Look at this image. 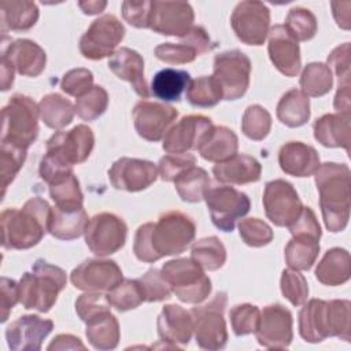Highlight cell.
Instances as JSON below:
<instances>
[{"label": "cell", "mask_w": 351, "mask_h": 351, "mask_svg": "<svg viewBox=\"0 0 351 351\" xmlns=\"http://www.w3.org/2000/svg\"><path fill=\"white\" fill-rule=\"evenodd\" d=\"M196 225L193 219L181 211H167L158 222H147L138 226L133 252L141 262L152 263L167 255L184 252L193 241Z\"/></svg>", "instance_id": "1"}, {"label": "cell", "mask_w": 351, "mask_h": 351, "mask_svg": "<svg viewBox=\"0 0 351 351\" xmlns=\"http://www.w3.org/2000/svg\"><path fill=\"white\" fill-rule=\"evenodd\" d=\"M95 145V136L86 125H77L69 132H56L47 141V151L38 167L40 177L52 184L73 173V166L88 159Z\"/></svg>", "instance_id": "2"}, {"label": "cell", "mask_w": 351, "mask_h": 351, "mask_svg": "<svg viewBox=\"0 0 351 351\" xmlns=\"http://www.w3.org/2000/svg\"><path fill=\"white\" fill-rule=\"evenodd\" d=\"M315 185L319 193V206L328 230L336 233L346 229L350 219V169L344 163L326 162L319 165Z\"/></svg>", "instance_id": "3"}, {"label": "cell", "mask_w": 351, "mask_h": 351, "mask_svg": "<svg viewBox=\"0 0 351 351\" xmlns=\"http://www.w3.org/2000/svg\"><path fill=\"white\" fill-rule=\"evenodd\" d=\"M51 206L41 197L29 199L22 208L1 213V245L5 250H27L37 245L48 232Z\"/></svg>", "instance_id": "4"}, {"label": "cell", "mask_w": 351, "mask_h": 351, "mask_svg": "<svg viewBox=\"0 0 351 351\" xmlns=\"http://www.w3.org/2000/svg\"><path fill=\"white\" fill-rule=\"evenodd\" d=\"M350 300L311 299L299 311V333L308 343L326 337L350 341Z\"/></svg>", "instance_id": "5"}, {"label": "cell", "mask_w": 351, "mask_h": 351, "mask_svg": "<svg viewBox=\"0 0 351 351\" xmlns=\"http://www.w3.org/2000/svg\"><path fill=\"white\" fill-rule=\"evenodd\" d=\"M66 273L59 266L37 259L19 280V302L25 308L48 313L66 287Z\"/></svg>", "instance_id": "6"}, {"label": "cell", "mask_w": 351, "mask_h": 351, "mask_svg": "<svg viewBox=\"0 0 351 351\" xmlns=\"http://www.w3.org/2000/svg\"><path fill=\"white\" fill-rule=\"evenodd\" d=\"M38 106L25 95H14L3 107L1 143L27 149L38 136Z\"/></svg>", "instance_id": "7"}, {"label": "cell", "mask_w": 351, "mask_h": 351, "mask_svg": "<svg viewBox=\"0 0 351 351\" xmlns=\"http://www.w3.org/2000/svg\"><path fill=\"white\" fill-rule=\"evenodd\" d=\"M171 292L184 303H202L211 292V280L192 258L166 262L160 270Z\"/></svg>", "instance_id": "8"}, {"label": "cell", "mask_w": 351, "mask_h": 351, "mask_svg": "<svg viewBox=\"0 0 351 351\" xmlns=\"http://www.w3.org/2000/svg\"><path fill=\"white\" fill-rule=\"evenodd\" d=\"M228 303L225 292H218L208 303L191 310L196 344L203 350H222L228 341L223 311Z\"/></svg>", "instance_id": "9"}, {"label": "cell", "mask_w": 351, "mask_h": 351, "mask_svg": "<svg viewBox=\"0 0 351 351\" xmlns=\"http://www.w3.org/2000/svg\"><path fill=\"white\" fill-rule=\"evenodd\" d=\"M204 200L213 223L222 232H232L236 221L243 218L251 208L250 197L233 186L208 188Z\"/></svg>", "instance_id": "10"}, {"label": "cell", "mask_w": 351, "mask_h": 351, "mask_svg": "<svg viewBox=\"0 0 351 351\" xmlns=\"http://www.w3.org/2000/svg\"><path fill=\"white\" fill-rule=\"evenodd\" d=\"M251 62L239 49L225 51L214 58V78L218 81L223 99L236 100L244 96L250 85Z\"/></svg>", "instance_id": "11"}, {"label": "cell", "mask_w": 351, "mask_h": 351, "mask_svg": "<svg viewBox=\"0 0 351 351\" xmlns=\"http://www.w3.org/2000/svg\"><path fill=\"white\" fill-rule=\"evenodd\" d=\"M128 226L125 221L112 213H99L93 215L84 232L85 243L89 250L106 256L117 252L125 245Z\"/></svg>", "instance_id": "12"}, {"label": "cell", "mask_w": 351, "mask_h": 351, "mask_svg": "<svg viewBox=\"0 0 351 351\" xmlns=\"http://www.w3.org/2000/svg\"><path fill=\"white\" fill-rule=\"evenodd\" d=\"M123 36L125 27L119 19L111 14H106L95 19L82 34L80 38V52L90 60L112 56L114 49L122 41Z\"/></svg>", "instance_id": "13"}, {"label": "cell", "mask_w": 351, "mask_h": 351, "mask_svg": "<svg viewBox=\"0 0 351 351\" xmlns=\"http://www.w3.org/2000/svg\"><path fill=\"white\" fill-rule=\"evenodd\" d=\"M230 25L241 43L262 45L269 34L270 11L262 1H241L232 12Z\"/></svg>", "instance_id": "14"}, {"label": "cell", "mask_w": 351, "mask_h": 351, "mask_svg": "<svg viewBox=\"0 0 351 351\" xmlns=\"http://www.w3.org/2000/svg\"><path fill=\"white\" fill-rule=\"evenodd\" d=\"M266 217L276 226H289L302 213V200L293 185L285 180L269 181L263 192Z\"/></svg>", "instance_id": "15"}, {"label": "cell", "mask_w": 351, "mask_h": 351, "mask_svg": "<svg viewBox=\"0 0 351 351\" xmlns=\"http://www.w3.org/2000/svg\"><path fill=\"white\" fill-rule=\"evenodd\" d=\"M195 14L189 3L151 1L148 29L163 36L184 37L193 27Z\"/></svg>", "instance_id": "16"}, {"label": "cell", "mask_w": 351, "mask_h": 351, "mask_svg": "<svg viewBox=\"0 0 351 351\" xmlns=\"http://www.w3.org/2000/svg\"><path fill=\"white\" fill-rule=\"evenodd\" d=\"M292 324V314L282 304L263 307L255 330L258 343L266 348H288L293 339Z\"/></svg>", "instance_id": "17"}, {"label": "cell", "mask_w": 351, "mask_h": 351, "mask_svg": "<svg viewBox=\"0 0 351 351\" xmlns=\"http://www.w3.org/2000/svg\"><path fill=\"white\" fill-rule=\"evenodd\" d=\"M121 280L122 270L111 259H86L70 274L73 285L86 292H108Z\"/></svg>", "instance_id": "18"}, {"label": "cell", "mask_w": 351, "mask_h": 351, "mask_svg": "<svg viewBox=\"0 0 351 351\" xmlns=\"http://www.w3.org/2000/svg\"><path fill=\"white\" fill-rule=\"evenodd\" d=\"M213 126L211 119L204 115L182 117L166 132L162 148L167 154H186V151L199 149Z\"/></svg>", "instance_id": "19"}, {"label": "cell", "mask_w": 351, "mask_h": 351, "mask_svg": "<svg viewBox=\"0 0 351 351\" xmlns=\"http://www.w3.org/2000/svg\"><path fill=\"white\" fill-rule=\"evenodd\" d=\"M158 167L144 159L119 158L108 170V178L115 189L138 192L147 189L158 178Z\"/></svg>", "instance_id": "20"}, {"label": "cell", "mask_w": 351, "mask_h": 351, "mask_svg": "<svg viewBox=\"0 0 351 351\" xmlns=\"http://www.w3.org/2000/svg\"><path fill=\"white\" fill-rule=\"evenodd\" d=\"M132 115L137 134L147 141L155 143L166 134L178 112L173 106L141 100L134 106Z\"/></svg>", "instance_id": "21"}, {"label": "cell", "mask_w": 351, "mask_h": 351, "mask_svg": "<svg viewBox=\"0 0 351 351\" xmlns=\"http://www.w3.org/2000/svg\"><path fill=\"white\" fill-rule=\"evenodd\" d=\"M53 322L38 315H22L12 321L5 329V339L10 350L38 351L44 339L52 332Z\"/></svg>", "instance_id": "22"}, {"label": "cell", "mask_w": 351, "mask_h": 351, "mask_svg": "<svg viewBox=\"0 0 351 351\" xmlns=\"http://www.w3.org/2000/svg\"><path fill=\"white\" fill-rule=\"evenodd\" d=\"M213 43L202 26H193L180 43H163L155 48V56L169 64L191 63L196 56L211 51Z\"/></svg>", "instance_id": "23"}, {"label": "cell", "mask_w": 351, "mask_h": 351, "mask_svg": "<svg viewBox=\"0 0 351 351\" xmlns=\"http://www.w3.org/2000/svg\"><path fill=\"white\" fill-rule=\"evenodd\" d=\"M269 58L274 67L285 77H295L300 71L302 59L298 41L284 25H274L269 32Z\"/></svg>", "instance_id": "24"}, {"label": "cell", "mask_w": 351, "mask_h": 351, "mask_svg": "<svg viewBox=\"0 0 351 351\" xmlns=\"http://www.w3.org/2000/svg\"><path fill=\"white\" fill-rule=\"evenodd\" d=\"M1 58L7 59L16 73L26 77H37L47 63L45 51L34 41L18 38L10 44H3Z\"/></svg>", "instance_id": "25"}, {"label": "cell", "mask_w": 351, "mask_h": 351, "mask_svg": "<svg viewBox=\"0 0 351 351\" xmlns=\"http://www.w3.org/2000/svg\"><path fill=\"white\" fill-rule=\"evenodd\" d=\"M156 328L162 341L185 346L193 332L192 315L178 304H166L158 315Z\"/></svg>", "instance_id": "26"}, {"label": "cell", "mask_w": 351, "mask_h": 351, "mask_svg": "<svg viewBox=\"0 0 351 351\" xmlns=\"http://www.w3.org/2000/svg\"><path fill=\"white\" fill-rule=\"evenodd\" d=\"M108 67L119 80L128 81L140 97L147 99L149 96L144 78V60L137 51L126 47L119 48L110 58Z\"/></svg>", "instance_id": "27"}, {"label": "cell", "mask_w": 351, "mask_h": 351, "mask_svg": "<svg viewBox=\"0 0 351 351\" xmlns=\"http://www.w3.org/2000/svg\"><path fill=\"white\" fill-rule=\"evenodd\" d=\"M278 165L289 176L308 177L319 167V155L311 145L302 141H289L280 148Z\"/></svg>", "instance_id": "28"}, {"label": "cell", "mask_w": 351, "mask_h": 351, "mask_svg": "<svg viewBox=\"0 0 351 351\" xmlns=\"http://www.w3.org/2000/svg\"><path fill=\"white\" fill-rule=\"evenodd\" d=\"M213 174L217 181L241 185L259 181L262 166L250 155L236 154L232 158L217 163L213 167Z\"/></svg>", "instance_id": "29"}, {"label": "cell", "mask_w": 351, "mask_h": 351, "mask_svg": "<svg viewBox=\"0 0 351 351\" xmlns=\"http://www.w3.org/2000/svg\"><path fill=\"white\" fill-rule=\"evenodd\" d=\"M88 214L84 206L51 207L48 219V233L59 240L78 239L88 225Z\"/></svg>", "instance_id": "30"}, {"label": "cell", "mask_w": 351, "mask_h": 351, "mask_svg": "<svg viewBox=\"0 0 351 351\" xmlns=\"http://www.w3.org/2000/svg\"><path fill=\"white\" fill-rule=\"evenodd\" d=\"M350 114H325L314 122V138L324 147L344 148L350 152L351 140Z\"/></svg>", "instance_id": "31"}, {"label": "cell", "mask_w": 351, "mask_h": 351, "mask_svg": "<svg viewBox=\"0 0 351 351\" xmlns=\"http://www.w3.org/2000/svg\"><path fill=\"white\" fill-rule=\"evenodd\" d=\"M351 258L347 250L335 247L325 252L315 267V278L329 287H336L350 280Z\"/></svg>", "instance_id": "32"}, {"label": "cell", "mask_w": 351, "mask_h": 351, "mask_svg": "<svg viewBox=\"0 0 351 351\" xmlns=\"http://www.w3.org/2000/svg\"><path fill=\"white\" fill-rule=\"evenodd\" d=\"M239 138L225 126H213L199 147L200 156L208 162H223L236 155Z\"/></svg>", "instance_id": "33"}, {"label": "cell", "mask_w": 351, "mask_h": 351, "mask_svg": "<svg viewBox=\"0 0 351 351\" xmlns=\"http://www.w3.org/2000/svg\"><path fill=\"white\" fill-rule=\"evenodd\" d=\"M38 19V7L29 0H11L1 1L0 4V21L1 32H23L36 25Z\"/></svg>", "instance_id": "34"}, {"label": "cell", "mask_w": 351, "mask_h": 351, "mask_svg": "<svg viewBox=\"0 0 351 351\" xmlns=\"http://www.w3.org/2000/svg\"><path fill=\"white\" fill-rule=\"evenodd\" d=\"M85 335L93 348L101 351L114 350L121 336L118 319L110 311L103 313L86 322Z\"/></svg>", "instance_id": "35"}, {"label": "cell", "mask_w": 351, "mask_h": 351, "mask_svg": "<svg viewBox=\"0 0 351 351\" xmlns=\"http://www.w3.org/2000/svg\"><path fill=\"white\" fill-rule=\"evenodd\" d=\"M277 118L288 128H299L310 119V100L298 89L285 92L277 104Z\"/></svg>", "instance_id": "36"}, {"label": "cell", "mask_w": 351, "mask_h": 351, "mask_svg": "<svg viewBox=\"0 0 351 351\" xmlns=\"http://www.w3.org/2000/svg\"><path fill=\"white\" fill-rule=\"evenodd\" d=\"M319 252V239L307 234H295L285 247V262L289 269L308 270Z\"/></svg>", "instance_id": "37"}, {"label": "cell", "mask_w": 351, "mask_h": 351, "mask_svg": "<svg viewBox=\"0 0 351 351\" xmlns=\"http://www.w3.org/2000/svg\"><path fill=\"white\" fill-rule=\"evenodd\" d=\"M189 81L191 75L188 71L166 67L154 75L151 89L154 96L163 101H178Z\"/></svg>", "instance_id": "38"}, {"label": "cell", "mask_w": 351, "mask_h": 351, "mask_svg": "<svg viewBox=\"0 0 351 351\" xmlns=\"http://www.w3.org/2000/svg\"><path fill=\"white\" fill-rule=\"evenodd\" d=\"M40 117L43 122L51 129H62L71 123L75 108L69 99H64L59 93L45 95L40 103Z\"/></svg>", "instance_id": "39"}, {"label": "cell", "mask_w": 351, "mask_h": 351, "mask_svg": "<svg viewBox=\"0 0 351 351\" xmlns=\"http://www.w3.org/2000/svg\"><path fill=\"white\" fill-rule=\"evenodd\" d=\"M174 188L178 196L184 202L196 203L204 199V195L210 186V178L202 167H188L174 181Z\"/></svg>", "instance_id": "40"}, {"label": "cell", "mask_w": 351, "mask_h": 351, "mask_svg": "<svg viewBox=\"0 0 351 351\" xmlns=\"http://www.w3.org/2000/svg\"><path fill=\"white\" fill-rule=\"evenodd\" d=\"M191 258L202 269L214 271L223 266L226 261V250L218 237L210 236L195 241L191 250Z\"/></svg>", "instance_id": "41"}, {"label": "cell", "mask_w": 351, "mask_h": 351, "mask_svg": "<svg viewBox=\"0 0 351 351\" xmlns=\"http://www.w3.org/2000/svg\"><path fill=\"white\" fill-rule=\"evenodd\" d=\"M302 92L308 97H319L326 95L333 85V77L330 69L321 62L308 63L299 80Z\"/></svg>", "instance_id": "42"}, {"label": "cell", "mask_w": 351, "mask_h": 351, "mask_svg": "<svg viewBox=\"0 0 351 351\" xmlns=\"http://www.w3.org/2000/svg\"><path fill=\"white\" fill-rule=\"evenodd\" d=\"M186 100L195 107H214L223 99L222 89L213 75H202L191 80L186 86Z\"/></svg>", "instance_id": "43"}, {"label": "cell", "mask_w": 351, "mask_h": 351, "mask_svg": "<svg viewBox=\"0 0 351 351\" xmlns=\"http://www.w3.org/2000/svg\"><path fill=\"white\" fill-rule=\"evenodd\" d=\"M108 303L118 311H128L145 302V296L138 280L122 278L112 289L107 292Z\"/></svg>", "instance_id": "44"}, {"label": "cell", "mask_w": 351, "mask_h": 351, "mask_svg": "<svg viewBox=\"0 0 351 351\" xmlns=\"http://www.w3.org/2000/svg\"><path fill=\"white\" fill-rule=\"evenodd\" d=\"M284 26L296 41H308L317 33V18L310 10L293 7L289 10Z\"/></svg>", "instance_id": "45"}, {"label": "cell", "mask_w": 351, "mask_h": 351, "mask_svg": "<svg viewBox=\"0 0 351 351\" xmlns=\"http://www.w3.org/2000/svg\"><path fill=\"white\" fill-rule=\"evenodd\" d=\"M270 128L271 117L266 108L259 104H252L245 108L241 119V130L248 138L261 141L269 134Z\"/></svg>", "instance_id": "46"}, {"label": "cell", "mask_w": 351, "mask_h": 351, "mask_svg": "<svg viewBox=\"0 0 351 351\" xmlns=\"http://www.w3.org/2000/svg\"><path fill=\"white\" fill-rule=\"evenodd\" d=\"M108 106V93L100 85H93L90 90H88L81 97L75 100V112L84 121H95L100 115L104 114Z\"/></svg>", "instance_id": "47"}, {"label": "cell", "mask_w": 351, "mask_h": 351, "mask_svg": "<svg viewBox=\"0 0 351 351\" xmlns=\"http://www.w3.org/2000/svg\"><path fill=\"white\" fill-rule=\"evenodd\" d=\"M49 195L58 207L82 206L84 196L74 173L49 184Z\"/></svg>", "instance_id": "48"}, {"label": "cell", "mask_w": 351, "mask_h": 351, "mask_svg": "<svg viewBox=\"0 0 351 351\" xmlns=\"http://www.w3.org/2000/svg\"><path fill=\"white\" fill-rule=\"evenodd\" d=\"M25 159H26V149L15 147L12 144L1 143V148H0V163H1L0 176H1V188H3L1 196H4L7 186L14 181L15 176L23 166Z\"/></svg>", "instance_id": "49"}, {"label": "cell", "mask_w": 351, "mask_h": 351, "mask_svg": "<svg viewBox=\"0 0 351 351\" xmlns=\"http://www.w3.org/2000/svg\"><path fill=\"white\" fill-rule=\"evenodd\" d=\"M280 288L285 299L293 306H302L308 296V285L303 274L293 269H285L281 273Z\"/></svg>", "instance_id": "50"}, {"label": "cell", "mask_w": 351, "mask_h": 351, "mask_svg": "<svg viewBox=\"0 0 351 351\" xmlns=\"http://www.w3.org/2000/svg\"><path fill=\"white\" fill-rule=\"evenodd\" d=\"M259 308L250 303H243L232 307V310L229 311V318L233 333L236 336L255 333L259 322Z\"/></svg>", "instance_id": "51"}, {"label": "cell", "mask_w": 351, "mask_h": 351, "mask_svg": "<svg viewBox=\"0 0 351 351\" xmlns=\"http://www.w3.org/2000/svg\"><path fill=\"white\" fill-rule=\"evenodd\" d=\"M239 233L250 247H263L273 240L271 228L259 218H245L239 222Z\"/></svg>", "instance_id": "52"}, {"label": "cell", "mask_w": 351, "mask_h": 351, "mask_svg": "<svg viewBox=\"0 0 351 351\" xmlns=\"http://www.w3.org/2000/svg\"><path fill=\"white\" fill-rule=\"evenodd\" d=\"M137 280L143 288L145 302L166 300L171 295V289H170L169 284L166 282L160 270H158V269L147 270L145 274H143Z\"/></svg>", "instance_id": "53"}, {"label": "cell", "mask_w": 351, "mask_h": 351, "mask_svg": "<svg viewBox=\"0 0 351 351\" xmlns=\"http://www.w3.org/2000/svg\"><path fill=\"white\" fill-rule=\"evenodd\" d=\"M110 303L107 296L100 292H86L82 293L75 300V313L78 314L80 319L85 324L92 318L110 311Z\"/></svg>", "instance_id": "54"}, {"label": "cell", "mask_w": 351, "mask_h": 351, "mask_svg": "<svg viewBox=\"0 0 351 351\" xmlns=\"http://www.w3.org/2000/svg\"><path fill=\"white\" fill-rule=\"evenodd\" d=\"M93 86V74L88 69H73L69 70L60 81V88L70 96L81 97Z\"/></svg>", "instance_id": "55"}, {"label": "cell", "mask_w": 351, "mask_h": 351, "mask_svg": "<svg viewBox=\"0 0 351 351\" xmlns=\"http://www.w3.org/2000/svg\"><path fill=\"white\" fill-rule=\"evenodd\" d=\"M158 173L163 181H174L184 170L196 165L192 154H169L160 158Z\"/></svg>", "instance_id": "56"}, {"label": "cell", "mask_w": 351, "mask_h": 351, "mask_svg": "<svg viewBox=\"0 0 351 351\" xmlns=\"http://www.w3.org/2000/svg\"><path fill=\"white\" fill-rule=\"evenodd\" d=\"M328 64L337 75L339 86L350 85V43L336 47L328 56Z\"/></svg>", "instance_id": "57"}, {"label": "cell", "mask_w": 351, "mask_h": 351, "mask_svg": "<svg viewBox=\"0 0 351 351\" xmlns=\"http://www.w3.org/2000/svg\"><path fill=\"white\" fill-rule=\"evenodd\" d=\"M151 14V1H123L122 3V15L123 19L138 29L148 27Z\"/></svg>", "instance_id": "58"}, {"label": "cell", "mask_w": 351, "mask_h": 351, "mask_svg": "<svg viewBox=\"0 0 351 351\" xmlns=\"http://www.w3.org/2000/svg\"><path fill=\"white\" fill-rule=\"evenodd\" d=\"M0 300H1V322H5L12 307L19 302V285L16 281L1 277L0 280Z\"/></svg>", "instance_id": "59"}, {"label": "cell", "mask_w": 351, "mask_h": 351, "mask_svg": "<svg viewBox=\"0 0 351 351\" xmlns=\"http://www.w3.org/2000/svg\"><path fill=\"white\" fill-rule=\"evenodd\" d=\"M85 350V346L81 340L73 335H58L52 343L48 346V350Z\"/></svg>", "instance_id": "60"}, {"label": "cell", "mask_w": 351, "mask_h": 351, "mask_svg": "<svg viewBox=\"0 0 351 351\" xmlns=\"http://www.w3.org/2000/svg\"><path fill=\"white\" fill-rule=\"evenodd\" d=\"M333 107L336 111L343 112V114H350L351 110V101H350V85H343L339 86L336 96H335V101H333Z\"/></svg>", "instance_id": "61"}, {"label": "cell", "mask_w": 351, "mask_h": 351, "mask_svg": "<svg viewBox=\"0 0 351 351\" xmlns=\"http://www.w3.org/2000/svg\"><path fill=\"white\" fill-rule=\"evenodd\" d=\"M14 67L10 64V62L4 58H1L0 62V77H1V90H8L12 86L14 82Z\"/></svg>", "instance_id": "62"}, {"label": "cell", "mask_w": 351, "mask_h": 351, "mask_svg": "<svg viewBox=\"0 0 351 351\" xmlns=\"http://www.w3.org/2000/svg\"><path fill=\"white\" fill-rule=\"evenodd\" d=\"M80 8L82 10L84 14H88V15H95V14H99L101 12L106 5H107V1H97V0H89V1H80L78 3Z\"/></svg>", "instance_id": "63"}]
</instances>
